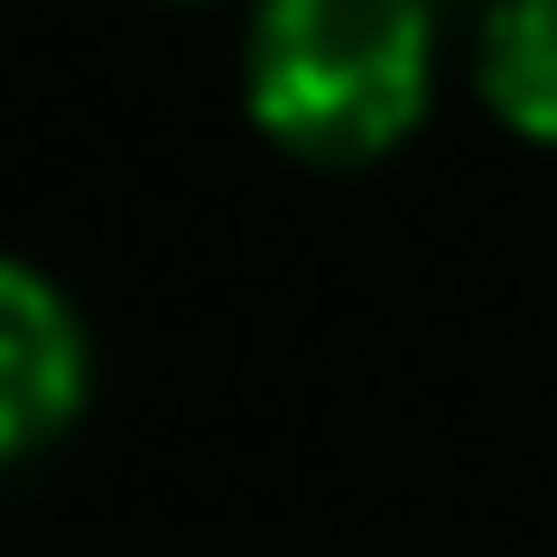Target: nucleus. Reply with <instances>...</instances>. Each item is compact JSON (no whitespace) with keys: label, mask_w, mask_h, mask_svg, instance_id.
Wrapping results in <instances>:
<instances>
[{"label":"nucleus","mask_w":557,"mask_h":557,"mask_svg":"<svg viewBox=\"0 0 557 557\" xmlns=\"http://www.w3.org/2000/svg\"><path fill=\"white\" fill-rule=\"evenodd\" d=\"M428 0H260L251 112L307 159H381L428 112Z\"/></svg>","instance_id":"nucleus-1"},{"label":"nucleus","mask_w":557,"mask_h":557,"mask_svg":"<svg viewBox=\"0 0 557 557\" xmlns=\"http://www.w3.org/2000/svg\"><path fill=\"white\" fill-rule=\"evenodd\" d=\"M84 399V335L38 270L0 260V456L38 446Z\"/></svg>","instance_id":"nucleus-2"},{"label":"nucleus","mask_w":557,"mask_h":557,"mask_svg":"<svg viewBox=\"0 0 557 557\" xmlns=\"http://www.w3.org/2000/svg\"><path fill=\"white\" fill-rule=\"evenodd\" d=\"M483 94L520 139H557V0H502L493 10Z\"/></svg>","instance_id":"nucleus-3"}]
</instances>
